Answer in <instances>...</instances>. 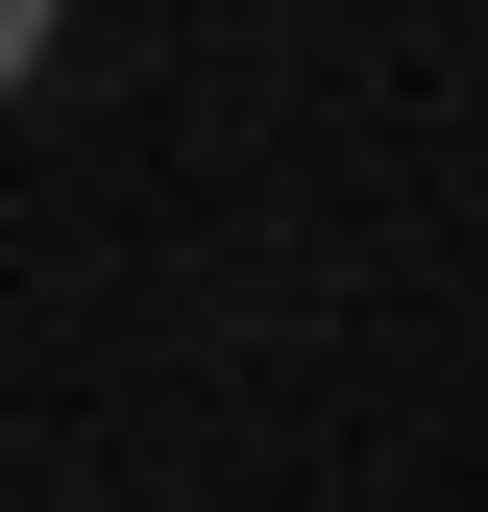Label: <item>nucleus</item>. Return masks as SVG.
<instances>
[{
    "mask_svg": "<svg viewBox=\"0 0 488 512\" xmlns=\"http://www.w3.org/2000/svg\"><path fill=\"white\" fill-rule=\"evenodd\" d=\"M49 25H74V0H0V98H25V74H49Z\"/></svg>",
    "mask_w": 488,
    "mask_h": 512,
    "instance_id": "nucleus-1",
    "label": "nucleus"
}]
</instances>
